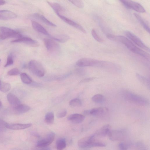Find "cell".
<instances>
[{
  "instance_id": "obj_1",
  "label": "cell",
  "mask_w": 150,
  "mask_h": 150,
  "mask_svg": "<svg viewBox=\"0 0 150 150\" xmlns=\"http://www.w3.org/2000/svg\"><path fill=\"white\" fill-rule=\"evenodd\" d=\"M114 41L121 42L133 52L147 60H149V54L148 53L136 46L127 38L123 36L115 35Z\"/></svg>"
},
{
  "instance_id": "obj_2",
  "label": "cell",
  "mask_w": 150,
  "mask_h": 150,
  "mask_svg": "<svg viewBox=\"0 0 150 150\" xmlns=\"http://www.w3.org/2000/svg\"><path fill=\"white\" fill-rule=\"evenodd\" d=\"M76 65L80 67L95 66L104 67L109 65L110 63L103 61L90 58H83L76 62Z\"/></svg>"
},
{
  "instance_id": "obj_3",
  "label": "cell",
  "mask_w": 150,
  "mask_h": 150,
  "mask_svg": "<svg viewBox=\"0 0 150 150\" xmlns=\"http://www.w3.org/2000/svg\"><path fill=\"white\" fill-rule=\"evenodd\" d=\"M30 72L39 78L43 77L45 74L46 71L42 63L35 60L30 61L28 64Z\"/></svg>"
},
{
  "instance_id": "obj_4",
  "label": "cell",
  "mask_w": 150,
  "mask_h": 150,
  "mask_svg": "<svg viewBox=\"0 0 150 150\" xmlns=\"http://www.w3.org/2000/svg\"><path fill=\"white\" fill-rule=\"evenodd\" d=\"M22 36L20 33L11 28L3 26L0 27V39L1 40L13 38L17 39Z\"/></svg>"
},
{
  "instance_id": "obj_5",
  "label": "cell",
  "mask_w": 150,
  "mask_h": 150,
  "mask_svg": "<svg viewBox=\"0 0 150 150\" xmlns=\"http://www.w3.org/2000/svg\"><path fill=\"white\" fill-rule=\"evenodd\" d=\"M124 96L127 101L135 104L144 106L147 104V99L134 93L127 92L125 93Z\"/></svg>"
},
{
  "instance_id": "obj_6",
  "label": "cell",
  "mask_w": 150,
  "mask_h": 150,
  "mask_svg": "<svg viewBox=\"0 0 150 150\" xmlns=\"http://www.w3.org/2000/svg\"><path fill=\"white\" fill-rule=\"evenodd\" d=\"M125 34L126 36L128 37V39L133 42V43H134L142 49L149 52V49L136 35L128 31H126Z\"/></svg>"
},
{
  "instance_id": "obj_7",
  "label": "cell",
  "mask_w": 150,
  "mask_h": 150,
  "mask_svg": "<svg viewBox=\"0 0 150 150\" xmlns=\"http://www.w3.org/2000/svg\"><path fill=\"white\" fill-rule=\"evenodd\" d=\"M108 135L110 140L112 141H123L127 137L126 132L123 130L110 131Z\"/></svg>"
},
{
  "instance_id": "obj_8",
  "label": "cell",
  "mask_w": 150,
  "mask_h": 150,
  "mask_svg": "<svg viewBox=\"0 0 150 150\" xmlns=\"http://www.w3.org/2000/svg\"><path fill=\"white\" fill-rule=\"evenodd\" d=\"M121 3L127 8L132 9L139 13H144L146 10L140 4L130 1H121Z\"/></svg>"
},
{
  "instance_id": "obj_9",
  "label": "cell",
  "mask_w": 150,
  "mask_h": 150,
  "mask_svg": "<svg viewBox=\"0 0 150 150\" xmlns=\"http://www.w3.org/2000/svg\"><path fill=\"white\" fill-rule=\"evenodd\" d=\"M55 134L52 132L47 134L43 139L37 142L36 147L39 148L46 147L50 145L54 141Z\"/></svg>"
},
{
  "instance_id": "obj_10",
  "label": "cell",
  "mask_w": 150,
  "mask_h": 150,
  "mask_svg": "<svg viewBox=\"0 0 150 150\" xmlns=\"http://www.w3.org/2000/svg\"><path fill=\"white\" fill-rule=\"evenodd\" d=\"M44 41L45 45L49 51L51 53H56L60 51L59 45L53 40L46 38Z\"/></svg>"
},
{
  "instance_id": "obj_11",
  "label": "cell",
  "mask_w": 150,
  "mask_h": 150,
  "mask_svg": "<svg viewBox=\"0 0 150 150\" xmlns=\"http://www.w3.org/2000/svg\"><path fill=\"white\" fill-rule=\"evenodd\" d=\"M95 138L93 135L82 138L78 141V146L82 148L92 147Z\"/></svg>"
},
{
  "instance_id": "obj_12",
  "label": "cell",
  "mask_w": 150,
  "mask_h": 150,
  "mask_svg": "<svg viewBox=\"0 0 150 150\" xmlns=\"http://www.w3.org/2000/svg\"><path fill=\"white\" fill-rule=\"evenodd\" d=\"M12 43L22 42L32 47H37L39 46L38 42L26 36H22L20 38L12 41Z\"/></svg>"
},
{
  "instance_id": "obj_13",
  "label": "cell",
  "mask_w": 150,
  "mask_h": 150,
  "mask_svg": "<svg viewBox=\"0 0 150 150\" xmlns=\"http://www.w3.org/2000/svg\"><path fill=\"white\" fill-rule=\"evenodd\" d=\"M57 15L63 21L66 23L67 24L79 30L84 33H86V32L85 29L80 24L74 22V21L64 17L58 14Z\"/></svg>"
},
{
  "instance_id": "obj_14",
  "label": "cell",
  "mask_w": 150,
  "mask_h": 150,
  "mask_svg": "<svg viewBox=\"0 0 150 150\" xmlns=\"http://www.w3.org/2000/svg\"><path fill=\"white\" fill-rule=\"evenodd\" d=\"M111 126L108 124L105 125L97 131L93 135L95 138H102L108 135L111 131Z\"/></svg>"
},
{
  "instance_id": "obj_15",
  "label": "cell",
  "mask_w": 150,
  "mask_h": 150,
  "mask_svg": "<svg viewBox=\"0 0 150 150\" xmlns=\"http://www.w3.org/2000/svg\"><path fill=\"white\" fill-rule=\"evenodd\" d=\"M85 119V116L78 114L71 115L68 118V119L69 122L75 124L81 123L84 121Z\"/></svg>"
},
{
  "instance_id": "obj_16",
  "label": "cell",
  "mask_w": 150,
  "mask_h": 150,
  "mask_svg": "<svg viewBox=\"0 0 150 150\" xmlns=\"http://www.w3.org/2000/svg\"><path fill=\"white\" fill-rule=\"evenodd\" d=\"M17 15L14 13L7 10H0V19L8 20L16 18Z\"/></svg>"
},
{
  "instance_id": "obj_17",
  "label": "cell",
  "mask_w": 150,
  "mask_h": 150,
  "mask_svg": "<svg viewBox=\"0 0 150 150\" xmlns=\"http://www.w3.org/2000/svg\"><path fill=\"white\" fill-rule=\"evenodd\" d=\"M32 125L31 124H8L7 128L12 130H19L27 128Z\"/></svg>"
},
{
  "instance_id": "obj_18",
  "label": "cell",
  "mask_w": 150,
  "mask_h": 150,
  "mask_svg": "<svg viewBox=\"0 0 150 150\" xmlns=\"http://www.w3.org/2000/svg\"><path fill=\"white\" fill-rule=\"evenodd\" d=\"M31 24L33 28L36 31L46 35H50L47 31L38 23L35 21H32Z\"/></svg>"
},
{
  "instance_id": "obj_19",
  "label": "cell",
  "mask_w": 150,
  "mask_h": 150,
  "mask_svg": "<svg viewBox=\"0 0 150 150\" xmlns=\"http://www.w3.org/2000/svg\"><path fill=\"white\" fill-rule=\"evenodd\" d=\"M7 98L9 103L14 107L21 104V101L19 99L12 93L8 94Z\"/></svg>"
},
{
  "instance_id": "obj_20",
  "label": "cell",
  "mask_w": 150,
  "mask_h": 150,
  "mask_svg": "<svg viewBox=\"0 0 150 150\" xmlns=\"http://www.w3.org/2000/svg\"><path fill=\"white\" fill-rule=\"evenodd\" d=\"M108 111V109L106 107H100L94 108L90 110V115L93 116H100L103 115Z\"/></svg>"
},
{
  "instance_id": "obj_21",
  "label": "cell",
  "mask_w": 150,
  "mask_h": 150,
  "mask_svg": "<svg viewBox=\"0 0 150 150\" xmlns=\"http://www.w3.org/2000/svg\"><path fill=\"white\" fill-rule=\"evenodd\" d=\"M30 109V107L26 104H20L15 107L14 110L16 113L18 114H23L28 111Z\"/></svg>"
},
{
  "instance_id": "obj_22",
  "label": "cell",
  "mask_w": 150,
  "mask_h": 150,
  "mask_svg": "<svg viewBox=\"0 0 150 150\" xmlns=\"http://www.w3.org/2000/svg\"><path fill=\"white\" fill-rule=\"evenodd\" d=\"M33 17L37 19H39L47 25L50 26L55 27L56 25L48 20L43 15L38 13H35L33 14Z\"/></svg>"
},
{
  "instance_id": "obj_23",
  "label": "cell",
  "mask_w": 150,
  "mask_h": 150,
  "mask_svg": "<svg viewBox=\"0 0 150 150\" xmlns=\"http://www.w3.org/2000/svg\"><path fill=\"white\" fill-rule=\"evenodd\" d=\"M48 3L53 9L57 15L60 14L64 11V9L62 6L58 3L47 1Z\"/></svg>"
},
{
  "instance_id": "obj_24",
  "label": "cell",
  "mask_w": 150,
  "mask_h": 150,
  "mask_svg": "<svg viewBox=\"0 0 150 150\" xmlns=\"http://www.w3.org/2000/svg\"><path fill=\"white\" fill-rule=\"evenodd\" d=\"M134 15L146 31L149 33H150V28L148 23L145 21L140 15L136 13Z\"/></svg>"
},
{
  "instance_id": "obj_25",
  "label": "cell",
  "mask_w": 150,
  "mask_h": 150,
  "mask_svg": "<svg viewBox=\"0 0 150 150\" xmlns=\"http://www.w3.org/2000/svg\"><path fill=\"white\" fill-rule=\"evenodd\" d=\"M51 38L55 41L62 43L66 42L69 39V37L65 35L52 36Z\"/></svg>"
},
{
  "instance_id": "obj_26",
  "label": "cell",
  "mask_w": 150,
  "mask_h": 150,
  "mask_svg": "<svg viewBox=\"0 0 150 150\" xmlns=\"http://www.w3.org/2000/svg\"><path fill=\"white\" fill-rule=\"evenodd\" d=\"M45 121L46 124L48 125L53 124L54 121V115L52 112H48L45 116Z\"/></svg>"
},
{
  "instance_id": "obj_27",
  "label": "cell",
  "mask_w": 150,
  "mask_h": 150,
  "mask_svg": "<svg viewBox=\"0 0 150 150\" xmlns=\"http://www.w3.org/2000/svg\"><path fill=\"white\" fill-rule=\"evenodd\" d=\"M57 150H63L66 147V143L65 138H61L57 140L56 143Z\"/></svg>"
},
{
  "instance_id": "obj_28",
  "label": "cell",
  "mask_w": 150,
  "mask_h": 150,
  "mask_svg": "<svg viewBox=\"0 0 150 150\" xmlns=\"http://www.w3.org/2000/svg\"><path fill=\"white\" fill-rule=\"evenodd\" d=\"M136 76L140 81L148 89L150 88L149 81L145 77L139 74H136Z\"/></svg>"
},
{
  "instance_id": "obj_29",
  "label": "cell",
  "mask_w": 150,
  "mask_h": 150,
  "mask_svg": "<svg viewBox=\"0 0 150 150\" xmlns=\"http://www.w3.org/2000/svg\"><path fill=\"white\" fill-rule=\"evenodd\" d=\"M20 78L23 83L25 84H29L32 82L31 78L26 73H22L20 74Z\"/></svg>"
},
{
  "instance_id": "obj_30",
  "label": "cell",
  "mask_w": 150,
  "mask_h": 150,
  "mask_svg": "<svg viewBox=\"0 0 150 150\" xmlns=\"http://www.w3.org/2000/svg\"><path fill=\"white\" fill-rule=\"evenodd\" d=\"M11 85L9 83L0 81V90L3 92H8L11 88Z\"/></svg>"
},
{
  "instance_id": "obj_31",
  "label": "cell",
  "mask_w": 150,
  "mask_h": 150,
  "mask_svg": "<svg viewBox=\"0 0 150 150\" xmlns=\"http://www.w3.org/2000/svg\"><path fill=\"white\" fill-rule=\"evenodd\" d=\"M69 105L72 107L79 106L82 105V102L80 99H74L70 101Z\"/></svg>"
},
{
  "instance_id": "obj_32",
  "label": "cell",
  "mask_w": 150,
  "mask_h": 150,
  "mask_svg": "<svg viewBox=\"0 0 150 150\" xmlns=\"http://www.w3.org/2000/svg\"><path fill=\"white\" fill-rule=\"evenodd\" d=\"M92 100L95 103H100L103 102L104 100V98L103 95L100 94H97L93 96Z\"/></svg>"
},
{
  "instance_id": "obj_33",
  "label": "cell",
  "mask_w": 150,
  "mask_h": 150,
  "mask_svg": "<svg viewBox=\"0 0 150 150\" xmlns=\"http://www.w3.org/2000/svg\"><path fill=\"white\" fill-rule=\"evenodd\" d=\"M91 33L93 37L96 41L99 42H102L103 41V40L98 35L94 29L92 30Z\"/></svg>"
},
{
  "instance_id": "obj_34",
  "label": "cell",
  "mask_w": 150,
  "mask_h": 150,
  "mask_svg": "<svg viewBox=\"0 0 150 150\" xmlns=\"http://www.w3.org/2000/svg\"><path fill=\"white\" fill-rule=\"evenodd\" d=\"M69 1L74 6L78 8H82L84 7V3L82 1Z\"/></svg>"
},
{
  "instance_id": "obj_35",
  "label": "cell",
  "mask_w": 150,
  "mask_h": 150,
  "mask_svg": "<svg viewBox=\"0 0 150 150\" xmlns=\"http://www.w3.org/2000/svg\"><path fill=\"white\" fill-rule=\"evenodd\" d=\"M20 73V71L18 69L14 68L8 71V74L10 76H16L19 74Z\"/></svg>"
},
{
  "instance_id": "obj_36",
  "label": "cell",
  "mask_w": 150,
  "mask_h": 150,
  "mask_svg": "<svg viewBox=\"0 0 150 150\" xmlns=\"http://www.w3.org/2000/svg\"><path fill=\"white\" fill-rule=\"evenodd\" d=\"M137 150H147L145 144L142 142H138L136 144Z\"/></svg>"
},
{
  "instance_id": "obj_37",
  "label": "cell",
  "mask_w": 150,
  "mask_h": 150,
  "mask_svg": "<svg viewBox=\"0 0 150 150\" xmlns=\"http://www.w3.org/2000/svg\"><path fill=\"white\" fill-rule=\"evenodd\" d=\"M67 114V110L65 109L61 110L59 111L57 114V117L58 118H63Z\"/></svg>"
},
{
  "instance_id": "obj_38",
  "label": "cell",
  "mask_w": 150,
  "mask_h": 150,
  "mask_svg": "<svg viewBox=\"0 0 150 150\" xmlns=\"http://www.w3.org/2000/svg\"><path fill=\"white\" fill-rule=\"evenodd\" d=\"M8 123L5 121L0 119V131L5 130L7 128V126Z\"/></svg>"
},
{
  "instance_id": "obj_39",
  "label": "cell",
  "mask_w": 150,
  "mask_h": 150,
  "mask_svg": "<svg viewBox=\"0 0 150 150\" xmlns=\"http://www.w3.org/2000/svg\"><path fill=\"white\" fill-rule=\"evenodd\" d=\"M128 147V144L124 142H120L118 145L119 150H127Z\"/></svg>"
},
{
  "instance_id": "obj_40",
  "label": "cell",
  "mask_w": 150,
  "mask_h": 150,
  "mask_svg": "<svg viewBox=\"0 0 150 150\" xmlns=\"http://www.w3.org/2000/svg\"><path fill=\"white\" fill-rule=\"evenodd\" d=\"M13 63V59L12 56L10 55L7 58V62L5 65V67L12 65Z\"/></svg>"
},
{
  "instance_id": "obj_41",
  "label": "cell",
  "mask_w": 150,
  "mask_h": 150,
  "mask_svg": "<svg viewBox=\"0 0 150 150\" xmlns=\"http://www.w3.org/2000/svg\"><path fill=\"white\" fill-rule=\"evenodd\" d=\"M95 79V78H90L84 79L82 80L80 82V84L86 83L93 81Z\"/></svg>"
},
{
  "instance_id": "obj_42",
  "label": "cell",
  "mask_w": 150,
  "mask_h": 150,
  "mask_svg": "<svg viewBox=\"0 0 150 150\" xmlns=\"http://www.w3.org/2000/svg\"><path fill=\"white\" fill-rule=\"evenodd\" d=\"M90 110H85L83 112V113L84 115H83L84 116H88L90 115Z\"/></svg>"
},
{
  "instance_id": "obj_43",
  "label": "cell",
  "mask_w": 150,
  "mask_h": 150,
  "mask_svg": "<svg viewBox=\"0 0 150 150\" xmlns=\"http://www.w3.org/2000/svg\"><path fill=\"white\" fill-rule=\"evenodd\" d=\"M6 2L4 1H0V6L3 5L5 4Z\"/></svg>"
},
{
  "instance_id": "obj_44",
  "label": "cell",
  "mask_w": 150,
  "mask_h": 150,
  "mask_svg": "<svg viewBox=\"0 0 150 150\" xmlns=\"http://www.w3.org/2000/svg\"><path fill=\"white\" fill-rule=\"evenodd\" d=\"M46 147L41 148H42L41 149L35 150H50L49 148Z\"/></svg>"
},
{
  "instance_id": "obj_45",
  "label": "cell",
  "mask_w": 150,
  "mask_h": 150,
  "mask_svg": "<svg viewBox=\"0 0 150 150\" xmlns=\"http://www.w3.org/2000/svg\"><path fill=\"white\" fill-rule=\"evenodd\" d=\"M1 60H0V63H1Z\"/></svg>"
},
{
  "instance_id": "obj_46",
  "label": "cell",
  "mask_w": 150,
  "mask_h": 150,
  "mask_svg": "<svg viewBox=\"0 0 150 150\" xmlns=\"http://www.w3.org/2000/svg\"><path fill=\"white\" fill-rule=\"evenodd\" d=\"M0 42H1V41H0Z\"/></svg>"
}]
</instances>
